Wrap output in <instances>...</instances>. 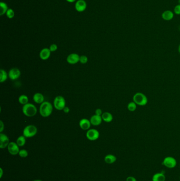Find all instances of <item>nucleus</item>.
<instances>
[{
  "mask_svg": "<svg viewBox=\"0 0 180 181\" xmlns=\"http://www.w3.org/2000/svg\"><path fill=\"white\" fill-rule=\"evenodd\" d=\"M37 132V127L33 124H30L24 128L23 130V135L27 138H29L35 136Z\"/></svg>",
  "mask_w": 180,
  "mask_h": 181,
  "instance_id": "obj_3",
  "label": "nucleus"
},
{
  "mask_svg": "<svg viewBox=\"0 0 180 181\" xmlns=\"http://www.w3.org/2000/svg\"><path fill=\"white\" fill-rule=\"evenodd\" d=\"M26 137L23 135L19 136L16 139V142L19 147H23L24 146L26 143Z\"/></svg>",
  "mask_w": 180,
  "mask_h": 181,
  "instance_id": "obj_22",
  "label": "nucleus"
},
{
  "mask_svg": "<svg viewBox=\"0 0 180 181\" xmlns=\"http://www.w3.org/2000/svg\"><path fill=\"white\" fill-rule=\"evenodd\" d=\"M116 157L115 155H112V154L107 155L104 158V160L105 163L108 164H112L115 162H116Z\"/></svg>",
  "mask_w": 180,
  "mask_h": 181,
  "instance_id": "obj_20",
  "label": "nucleus"
},
{
  "mask_svg": "<svg viewBox=\"0 0 180 181\" xmlns=\"http://www.w3.org/2000/svg\"><path fill=\"white\" fill-rule=\"evenodd\" d=\"M19 146L15 142H10L8 146L7 147L8 152L11 155H15L19 154L20 152Z\"/></svg>",
  "mask_w": 180,
  "mask_h": 181,
  "instance_id": "obj_8",
  "label": "nucleus"
},
{
  "mask_svg": "<svg viewBox=\"0 0 180 181\" xmlns=\"http://www.w3.org/2000/svg\"><path fill=\"white\" fill-rule=\"evenodd\" d=\"M88 61V58L86 56L81 55L80 57L79 62L82 64H85L87 63Z\"/></svg>",
  "mask_w": 180,
  "mask_h": 181,
  "instance_id": "obj_28",
  "label": "nucleus"
},
{
  "mask_svg": "<svg viewBox=\"0 0 180 181\" xmlns=\"http://www.w3.org/2000/svg\"><path fill=\"white\" fill-rule=\"evenodd\" d=\"M21 71L18 68H12L9 72V77L12 81H15L21 76Z\"/></svg>",
  "mask_w": 180,
  "mask_h": 181,
  "instance_id": "obj_9",
  "label": "nucleus"
},
{
  "mask_svg": "<svg viewBox=\"0 0 180 181\" xmlns=\"http://www.w3.org/2000/svg\"><path fill=\"white\" fill-rule=\"evenodd\" d=\"M133 102L137 104L140 106L145 105L148 102L147 98L145 94L142 93L138 92L136 93L133 97Z\"/></svg>",
  "mask_w": 180,
  "mask_h": 181,
  "instance_id": "obj_5",
  "label": "nucleus"
},
{
  "mask_svg": "<svg viewBox=\"0 0 180 181\" xmlns=\"http://www.w3.org/2000/svg\"><path fill=\"white\" fill-rule=\"evenodd\" d=\"M80 57V56L76 53H72L67 57V62L69 64L74 65L79 62Z\"/></svg>",
  "mask_w": 180,
  "mask_h": 181,
  "instance_id": "obj_11",
  "label": "nucleus"
},
{
  "mask_svg": "<svg viewBox=\"0 0 180 181\" xmlns=\"http://www.w3.org/2000/svg\"><path fill=\"white\" fill-rule=\"evenodd\" d=\"M79 125L80 128L83 130H88L89 129H90L91 124L90 120H89L87 119L84 118L80 120Z\"/></svg>",
  "mask_w": 180,
  "mask_h": 181,
  "instance_id": "obj_12",
  "label": "nucleus"
},
{
  "mask_svg": "<svg viewBox=\"0 0 180 181\" xmlns=\"http://www.w3.org/2000/svg\"><path fill=\"white\" fill-rule=\"evenodd\" d=\"M175 13L176 14H180V4L176 5L174 9Z\"/></svg>",
  "mask_w": 180,
  "mask_h": 181,
  "instance_id": "obj_30",
  "label": "nucleus"
},
{
  "mask_svg": "<svg viewBox=\"0 0 180 181\" xmlns=\"http://www.w3.org/2000/svg\"><path fill=\"white\" fill-rule=\"evenodd\" d=\"M152 180V181H165L166 176L162 172L156 173L153 175Z\"/></svg>",
  "mask_w": 180,
  "mask_h": 181,
  "instance_id": "obj_17",
  "label": "nucleus"
},
{
  "mask_svg": "<svg viewBox=\"0 0 180 181\" xmlns=\"http://www.w3.org/2000/svg\"><path fill=\"white\" fill-rule=\"evenodd\" d=\"M101 118L103 121L107 123L111 122L113 120V116L111 113H109L108 112H103L101 115Z\"/></svg>",
  "mask_w": 180,
  "mask_h": 181,
  "instance_id": "obj_19",
  "label": "nucleus"
},
{
  "mask_svg": "<svg viewBox=\"0 0 180 181\" xmlns=\"http://www.w3.org/2000/svg\"><path fill=\"white\" fill-rule=\"evenodd\" d=\"M162 164L167 168L172 169L174 168L177 165V161L176 159L172 156H167L164 158Z\"/></svg>",
  "mask_w": 180,
  "mask_h": 181,
  "instance_id": "obj_6",
  "label": "nucleus"
},
{
  "mask_svg": "<svg viewBox=\"0 0 180 181\" xmlns=\"http://www.w3.org/2000/svg\"><path fill=\"white\" fill-rule=\"evenodd\" d=\"M18 101L21 104L24 105L29 103V98L26 95H21L19 97Z\"/></svg>",
  "mask_w": 180,
  "mask_h": 181,
  "instance_id": "obj_24",
  "label": "nucleus"
},
{
  "mask_svg": "<svg viewBox=\"0 0 180 181\" xmlns=\"http://www.w3.org/2000/svg\"><path fill=\"white\" fill-rule=\"evenodd\" d=\"M37 108L34 104L28 103L22 107V112L28 117H33L37 113Z\"/></svg>",
  "mask_w": 180,
  "mask_h": 181,
  "instance_id": "obj_2",
  "label": "nucleus"
},
{
  "mask_svg": "<svg viewBox=\"0 0 180 181\" xmlns=\"http://www.w3.org/2000/svg\"><path fill=\"white\" fill-rule=\"evenodd\" d=\"M63 111H64V113H68L70 112V109L68 107H66L64 108Z\"/></svg>",
  "mask_w": 180,
  "mask_h": 181,
  "instance_id": "obj_34",
  "label": "nucleus"
},
{
  "mask_svg": "<svg viewBox=\"0 0 180 181\" xmlns=\"http://www.w3.org/2000/svg\"><path fill=\"white\" fill-rule=\"evenodd\" d=\"M103 111L101 109H97L95 111V114L98 116H101L103 114Z\"/></svg>",
  "mask_w": 180,
  "mask_h": 181,
  "instance_id": "obj_32",
  "label": "nucleus"
},
{
  "mask_svg": "<svg viewBox=\"0 0 180 181\" xmlns=\"http://www.w3.org/2000/svg\"><path fill=\"white\" fill-rule=\"evenodd\" d=\"M8 9V5L6 3L3 2L0 3V15L1 16H3L5 13H6Z\"/></svg>",
  "mask_w": 180,
  "mask_h": 181,
  "instance_id": "obj_23",
  "label": "nucleus"
},
{
  "mask_svg": "<svg viewBox=\"0 0 180 181\" xmlns=\"http://www.w3.org/2000/svg\"><path fill=\"white\" fill-rule=\"evenodd\" d=\"M86 8H87V3L84 0H78L76 3L75 8L78 12H83L86 10Z\"/></svg>",
  "mask_w": 180,
  "mask_h": 181,
  "instance_id": "obj_13",
  "label": "nucleus"
},
{
  "mask_svg": "<svg viewBox=\"0 0 180 181\" xmlns=\"http://www.w3.org/2000/svg\"><path fill=\"white\" fill-rule=\"evenodd\" d=\"M66 101L64 97L61 95L57 96L53 100V107L57 110L61 111L64 110L66 106Z\"/></svg>",
  "mask_w": 180,
  "mask_h": 181,
  "instance_id": "obj_4",
  "label": "nucleus"
},
{
  "mask_svg": "<svg viewBox=\"0 0 180 181\" xmlns=\"http://www.w3.org/2000/svg\"><path fill=\"white\" fill-rule=\"evenodd\" d=\"M67 1H68V2H74V1H76V0H66Z\"/></svg>",
  "mask_w": 180,
  "mask_h": 181,
  "instance_id": "obj_36",
  "label": "nucleus"
},
{
  "mask_svg": "<svg viewBox=\"0 0 180 181\" xmlns=\"http://www.w3.org/2000/svg\"><path fill=\"white\" fill-rule=\"evenodd\" d=\"M86 137L90 141H95L99 138V132L95 129H90L86 132Z\"/></svg>",
  "mask_w": 180,
  "mask_h": 181,
  "instance_id": "obj_7",
  "label": "nucleus"
},
{
  "mask_svg": "<svg viewBox=\"0 0 180 181\" xmlns=\"http://www.w3.org/2000/svg\"><path fill=\"white\" fill-rule=\"evenodd\" d=\"M49 49L51 51V52H56V50L58 49V46L53 44L52 45H50V47H49Z\"/></svg>",
  "mask_w": 180,
  "mask_h": 181,
  "instance_id": "obj_29",
  "label": "nucleus"
},
{
  "mask_svg": "<svg viewBox=\"0 0 180 181\" xmlns=\"http://www.w3.org/2000/svg\"><path fill=\"white\" fill-rule=\"evenodd\" d=\"M33 181H41V180H34Z\"/></svg>",
  "mask_w": 180,
  "mask_h": 181,
  "instance_id": "obj_38",
  "label": "nucleus"
},
{
  "mask_svg": "<svg viewBox=\"0 0 180 181\" xmlns=\"http://www.w3.org/2000/svg\"><path fill=\"white\" fill-rule=\"evenodd\" d=\"M33 100L35 103L41 104L45 102V97L42 93H36L33 96Z\"/></svg>",
  "mask_w": 180,
  "mask_h": 181,
  "instance_id": "obj_16",
  "label": "nucleus"
},
{
  "mask_svg": "<svg viewBox=\"0 0 180 181\" xmlns=\"http://www.w3.org/2000/svg\"><path fill=\"white\" fill-rule=\"evenodd\" d=\"M19 156L21 158H26L28 156V152L27 150H20V152H19Z\"/></svg>",
  "mask_w": 180,
  "mask_h": 181,
  "instance_id": "obj_26",
  "label": "nucleus"
},
{
  "mask_svg": "<svg viewBox=\"0 0 180 181\" xmlns=\"http://www.w3.org/2000/svg\"><path fill=\"white\" fill-rule=\"evenodd\" d=\"M137 108V104L134 102L129 103L127 105V109L130 112H133L136 110Z\"/></svg>",
  "mask_w": 180,
  "mask_h": 181,
  "instance_id": "obj_25",
  "label": "nucleus"
},
{
  "mask_svg": "<svg viewBox=\"0 0 180 181\" xmlns=\"http://www.w3.org/2000/svg\"></svg>",
  "mask_w": 180,
  "mask_h": 181,
  "instance_id": "obj_39",
  "label": "nucleus"
},
{
  "mask_svg": "<svg viewBox=\"0 0 180 181\" xmlns=\"http://www.w3.org/2000/svg\"><path fill=\"white\" fill-rule=\"evenodd\" d=\"M8 74L4 69H1L0 70V82L1 83L5 82L8 79Z\"/></svg>",
  "mask_w": 180,
  "mask_h": 181,
  "instance_id": "obj_21",
  "label": "nucleus"
},
{
  "mask_svg": "<svg viewBox=\"0 0 180 181\" xmlns=\"http://www.w3.org/2000/svg\"><path fill=\"white\" fill-rule=\"evenodd\" d=\"M162 17L165 20L169 21L172 20L174 17V14L171 11L167 10L164 11L162 14Z\"/></svg>",
  "mask_w": 180,
  "mask_h": 181,
  "instance_id": "obj_18",
  "label": "nucleus"
},
{
  "mask_svg": "<svg viewBox=\"0 0 180 181\" xmlns=\"http://www.w3.org/2000/svg\"><path fill=\"white\" fill-rule=\"evenodd\" d=\"M102 118L101 116H98L96 114H94L91 117L90 119V121L91 125L94 126H99L102 122Z\"/></svg>",
  "mask_w": 180,
  "mask_h": 181,
  "instance_id": "obj_15",
  "label": "nucleus"
},
{
  "mask_svg": "<svg viewBox=\"0 0 180 181\" xmlns=\"http://www.w3.org/2000/svg\"><path fill=\"white\" fill-rule=\"evenodd\" d=\"M53 105L50 102L45 101L40 104L39 113L43 118H47L52 113Z\"/></svg>",
  "mask_w": 180,
  "mask_h": 181,
  "instance_id": "obj_1",
  "label": "nucleus"
},
{
  "mask_svg": "<svg viewBox=\"0 0 180 181\" xmlns=\"http://www.w3.org/2000/svg\"><path fill=\"white\" fill-rule=\"evenodd\" d=\"M7 17L9 19H12L14 16V11L11 9H9L7 11L6 13Z\"/></svg>",
  "mask_w": 180,
  "mask_h": 181,
  "instance_id": "obj_27",
  "label": "nucleus"
},
{
  "mask_svg": "<svg viewBox=\"0 0 180 181\" xmlns=\"http://www.w3.org/2000/svg\"><path fill=\"white\" fill-rule=\"evenodd\" d=\"M3 175V170L2 168H0V178H2Z\"/></svg>",
  "mask_w": 180,
  "mask_h": 181,
  "instance_id": "obj_35",
  "label": "nucleus"
},
{
  "mask_svg": "<svg viewBox=\"0 0 180 181\" xmlns=\"http://www.w3.org/2000/svg\"><path fill=\"white\" fill-rule=\"evenodd\" d=\"M4 129V124L2 120L0 121V132L2 133Z\"/></svg>",
  "mask_w": 180,
  "mask_h": 181,
  "instance_id": "obj_31",
  "label": "nucleus"
},
{
  "mask_svg": "<svg viewBox=\"0 0 180 181\" xmlns=\"http://www.w3.org/2000/svg\"><path fill=\"white\" fill-rule=\"evenodd\" d=\"M51 53V52L49 48H45L40 51L39 54L40 58L43 60H47L50 57Z\"/></svg>",
  "mask_w": 180,
  "mask_h": 181,
  "instance_id": "obj_14",
  "label": "nucleus"
},
{
  "mask_svg": "<svg viewBox=\"0 0 180 181\" xmlns=\"http://www.w3.org/2000/svg\"><path fill=\"white\" fill-rule=\"evenodd\" d=\"M10 142V139L8 136L3 133L0 134V148L4 149L7 148Z\"/></svg>",
  "mask_w": 180,
  "mask_h": 181,
  "instance_id": "obj_10",
  "label": "nucleus"
},
{
  "mask_svg": "<svg viewBox=\"0 0 180 181\" xmlns=\"http://www.w3.org/2000/svg\"><path fill=\"white\" fill-rule=\"evenodd\" d=\"M126 181H137V180L134 176H130L127 177Z\"/></svg>",
  "mask_w": 180,
  "mask_h": 181,
  "instance_id": "obj_33",
  "label": "nucleus"
},
{
  "mask_svg": "<svg viewBox=\"0 0 180 181\" xmlns=\"http://www.w3.org/2000/svg\"><path fill=\"white\" fill-rule=\"evenodd\" d=\"M178 50H179V52L180 54V46H179V49H178Z\"/></svg>",
  "mask_w": 180,
  "mask_h": 181,
  "instance_id": "obj_37",
  "label": "nucleus"
}]
</instances>
